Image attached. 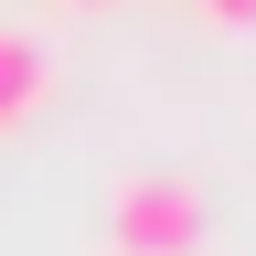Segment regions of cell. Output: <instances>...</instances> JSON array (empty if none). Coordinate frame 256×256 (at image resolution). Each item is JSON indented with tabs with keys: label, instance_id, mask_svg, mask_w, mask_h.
<instances>
[{
	"label": "cell",
	"instance_id": "cell-1",
	"mask_svg": "<svg viewBox=\"0 0 256 256\" xmlns=\"http://www.w3.org/2000/svg\"><path fill=\"white\" fill-rule=\"evenodd\" d=\"M107 256H203V182L192 171H118Z\"/></svg>",
	"mask_w": 256,
	"mask_h": 256
},
{
	"label": "cell",
	"instance_id": "cell-2",
	"mask_svg": "<svg viewBox=\"0 0 256 256\" xmlns=\"http://www.w3.org/2000/svg\"><path fill=\"white\" fill-rule=\"evenodd\" d=\"M43 96H54V43L32 22H0V128L43 118Z\"/></svg>",
	"mask_w": 256,
	"mask_h": 256
},
{
	"label": "cell",
	"instance_id": "cell-3",
	"mask_svg": "<svg viewBox=\"0 0 256 256\" xmlns=\"http://www.w3.org/2000/svg\"><path fill=\"white\" fill-rule=\"evenodd\" d=\"M203 22H235V32H256V0H203Z\"/></svg>",
	"mask_w": 256,
	"mask_h": 256
}]
</instances>
